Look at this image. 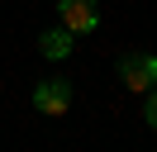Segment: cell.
Masks as SVG:
<instances>
[{"mask_svg":"<svg viewBox=\"0 0 157 152\" xmlns=\"http://www.w3.org/2000/svg\"><path fill=\"white\" fill-rule=\"evenodd\" d=\"M57 10H62V24H67L71 33H90V28L100 24L95 0H57Z\"/></svg>","mask_w":157,"mask_h":152,"instance_id":"6da1fadb","label":"cell"},{"mask_svg":"<svg viewBox=\"0 0 157 152\" xmlns=\"http://www.w3.org/2000/svg\"><path fill=\"white\" fill-rule=\"evenodd\" d=\"M119 76H124V86L128 90H143V86H152L157 81V57H124L119 62Z\"/></svg>","mask_w":157,"mask_h":152,"instance_id":"7a4b0ae2","label":"cell"},{"mask_svg":"<svg viewBox=\"0 0 157 152\" xmlns=\"http://www.w3.org/2000/svg\"><path fill=\"white\" fill-rule=\"evenodd\" d=\"M33 104H38L43 114H67V104H71V86L52 76V81H43L38 90H33Z\"/></svg>","mask_w":157,"mask_h":152,"instance_id":"3957f363","label":"cell"},{"mask_svg":"<svg viewBox=\"0 0 157 152\" xmlns=\"http://www.w3.org/2000/svg\"><path fill=\"white\" fill-rule=\"evenodd\" d=\"M71 52V28H52L43 33V57H67Z\"/></svg>","mask_w":157,"mask_h":152,"instance_id":"277c9868","label":"cell"},{"mask_svg":"<svg viewBox=\"0 0 157 152\" xmlns=\"http://www.w3.org/2000/svg\"><path fill=\"white\" fill-rule=\"evenodd\" d=\"M147 124H152V128H157V90L147 95Z\"/></svg>","mask_w":157,"mask_h":152,"instance_id":"5b68a950","label":"cell"}]
</instances>
